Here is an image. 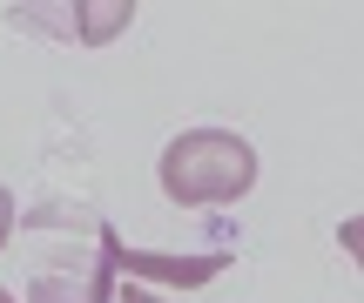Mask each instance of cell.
Wrapping results in <instances>:
<instances>
[{
  "label": "cell",
  "instance_id": "1",
  "mask_svg": "<svg viewBox=\"0 0 364 303\" xmlns=\"http://www.w3.org/2000/svg\"><path fill=\"white\" fill-rule=\"evenodd\" d=\"M162 189L176 209H223L257 189V148L230 128H189L162 148Z\"/></svg>",
  "mask_w": 364,
  "mask_h": 303
},
{
  "label": "cell",
  "instance_id": "2",
  "mask_svg": "<svg viewBox=\"0 0 364 303\" xmlns=\"http://www.w3.org/2000/svg\"><path fill=\"white\" fill-rule=\"evenodd\" d=\"M102 270H129L135 283H176V290H196V283L223 277L230 270V256L209 250V256H156V250H129V243L115 236V229L102 223Z\"/></svg>",
  "mask_w": 364,
  "mask_h": 303
},
{
  "label": "cell",
  "instance_id": "3",
  "mask_svg": "<svg viewBox=\"0 0 364 303\" xmlns=\"http://www.w3.org/2000/svg\"><path fill=\"white\" fill-rule=\"evenodd\" d=\"M41 21H68V40H88V48H108L122 27L135 21V0H95V7H34Z\"/></svg>",
  "mask_w": 364,
  "mask_h": 303
},
{
  "label": "cell",
  "instance_id": "4",
  "mask_svg": "<svg viewBox=\"0 0 364 303\" xmlns=\"http://www.w3.org/2000/svg\"><path fill=\"white\" fill-rule=\"evenodd\" d=\"M34 303H88V290H68L61 277H41L34 283Z\"/></svg>",
  "mask_w": 364,
  "mask_h": 303
},
{
  "label": "cell",
  "instance_id": "5",
  "mask_svg": "<svg viewBox=\"0 0 364 303\" xmlns=\"http://www.w3.org/2000/svg\"><path fill=\"white\" fill-rule=\"evenodd\" d=\"M338 243L351 250V263L364 270V216H344V223H338Z\"/></svg>",
  "mask_w": 364,
  "mask_h": 303
},
{
  "label": "cell",
  "instance_id": "6",
  "mask_svg": "<svg viewBox=\"0 0 364 303\" xmlns=\"http://www.w3.org/2000/svg\"><path fill=\"white\" fill-rule=\"evenodd\" d=\"M7 236H14V196L0 189V250H7Z\"/></svg>",
  "mask_w": 364,
  "mask_h": 303
},
{
  "label": "cell",
  "instance_id": "7",
  "mask_svg": "<svg viewBox=\"0 0 364 303\" xmlns=\"http://www.w3.org/2000/svg\"><path fill=\"white\" fill-rule=\"evenodd\" d=\"M122 303H169V297H156V290H142V283H129V290H115Z\"/></svg>",
  "mask_w": 364,
  "mask_h": 303
},
{
  "label": "cell",
  "instance_id": "8",
  "mask_svg": "<svg viewBox=\"0 0 364 303\" xmlns=\"http://www.w3.org/2000/svg\"><path fill=\"white\" fill-rule=\"evenodd\" d=\"M0 303H21V297H14V290H0Z\"/></svg>",
  "mask_w": 364,
  "mask_h": 303
}]
</instances>
